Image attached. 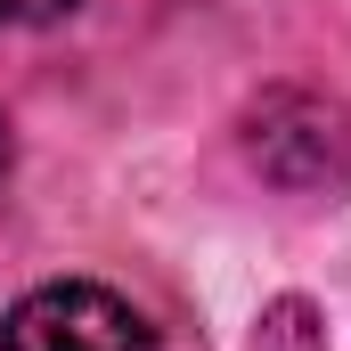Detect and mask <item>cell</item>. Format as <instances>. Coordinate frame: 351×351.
<instances>
[{
  "label": "cell",
  "mask_w": 351,
  "mask_h": 351,
  "mask_svg": "<svg viewBox=\"0 0 351 351\" xmlns=\"http://www.w3.org/2000/svg\"><path fill=\"white\" fill-rule=\"evenodd\" d=\"M0 351H156V327L114 286L58 278V286H33L0 319Z\"/></svg>",
  "instance_id": "1"
},
{
  "label": "cell",
  "mask_w": 351,
  "mask_h": 351,
  "mask_svg": "<svg viewBox=\"0 0 351 351\" xmlns=\"http://www.w3.org/2000/svg\"><path fill=\"white\" fill-rule=\"evenodd\" d=\"M254 351H327V319L302 302V294H278L254 327Z\"/></svg>",
  "instance_id": "2"
},
{
  "label": "cell",
  "mask_w": 351,
  "mask_h": 351,
  "mask_svg": "<svg viewBox=\"0 0 351 351\" xmlns=\"http://www.w3.org/2000/svg\"><path fill=\"white\" fill-rule=\"evenodd\" d=\"M74 0H0V25H58Z\"/></svg>",
  "instance_id": "3"
}]
</instances>
